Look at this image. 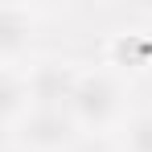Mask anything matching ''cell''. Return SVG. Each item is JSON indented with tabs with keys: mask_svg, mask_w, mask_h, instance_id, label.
<instances>
[{
	"mask_svg": "<svg viewBox=\"0 0 152 152\" xmlns=\"http://www.w3.org/2000/svg\"><path fill=\"white\" fill-rule=\"evenodd\" d=\"M107 66H115V70L152 66V37L148 33H115L107 41Z\"/></svg>",
	"mask_w": 152,
	"mask_h": 152,
	"instance_id": "8992f818",
	"label": "cell"
},
{
	"mask_svg": "<svg viewBox=\"0 0 152 152\" xmlns=\"http://www.w3.org/2000/svg\"><path fill=\"white\" fill-rule=\"evenodd\" d=\"M29 111H33V95H29L25 74L12 66H0V124L17 127Z\"/></svg>",
	"mask_w": 152,
	"mask_h": 152,
	"instance_id": "5b68a950",
	"label": "cell"
},
{
	"mask_svg": "<svg viewBox=\"0 0 152 152\" xmlns=\"http://www.w3.org/2000/svg\"><path fill=\"white\" fill-rule=\"evenodd\" d=\"M124 152H152V111H136L124 124Z\"/></svg>",
	"mask_w": 152,
	"mask_h": 152,
	"instance_id": "52a82bcc",
	"label": "cell"
},
{
	"mask_svg": "<svg viewBox=\"0 0 152 152\" xmlns=\"http://www.w3.org/2000/svg\"><path fill=\"white\" fill-rule=\"evenodd\" d=\"M74 78H78V70L70 62H37V66H29L25 82H29V95H33V107H62L66 111Z\"/></svg>",
	"mask_w": 152,
	"mask_h": 152,
	"instance_id": "3957f363",
	"label": "cell"
},
{
	"mask_svg": "<svg viewBox=\"0 0 152 152\" xmlns=\"http://www.w3.org/2000/svg\"><path fill=\"white\" fill-rule=\"evenodd\" d=\"M12 132L25 152H70L78 140V124L62 107H33Z\"/></svg>",
	"mask_w": 152,
	"mask_h": 152,
	"instance_id": "7a4b0ae2",
	"label": "cell"
},
{
	"mask_svg": "<svg viewBox=\"0 0 152 152\" xmlns=\"http://www.w3.org/2000/svg\"><path fill=\"white\" fill-rule=\"evenodd\" d=\"M37 12L29 4H0V66L21 62L33 45Z\"/></svg>",
	"mask_w": 152,
	"mask_h": 152,
	"instance_id": "277c9868",
	"label": "cell"
},
{
	"mask_svg": "<svg viewBox=\"0 0 152 152\" xmlns=\"http://www.w3.org/2000/svg\"><path fill=\"white\" fill-rule=\"evenodd\" d=\"M66 111L78 124V132H107V127L119 124V115H124V82L115 78L111 66L78 70Z\"/></svg>",
	"mask_w": 152,
	"mask_h": 152,
	"instance_id": "6da1fadb",
	"label": "cell"
}]
</instances>
